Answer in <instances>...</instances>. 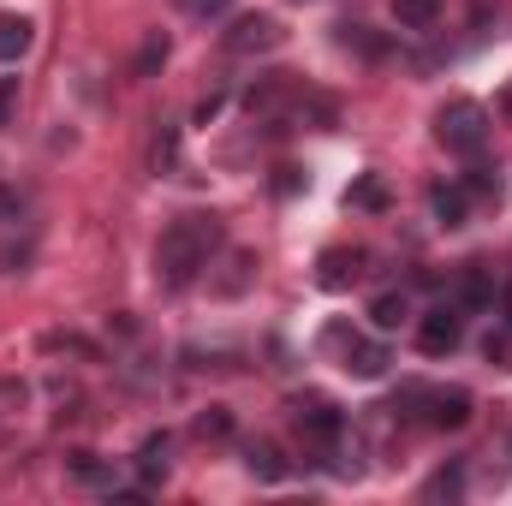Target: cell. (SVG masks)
Here are the masks:
<instances>
[{"label":"cell","mask_w":512,"mask_h":506,"mask_svg":"<svg viewBox=\"0 0 512 506\" xmlns=\"http://www.w3.org/2000/svg\"><path fill=\"white\" fill-rule=\"evenodd\" d=\"M227 251V227H221V215H179V221H167L161 227V239H155V280L167 286V292H185V286H197L209 268H215V256Z\"/></svg>","instance_id":"obj_1"},{"label":"cell","mask_w":512,"mask_h":506,"mask_svg":"<svg viewBox=\"0 0 512 506\" xmlns=\"http://www.w3.org/2000/svg\"><path fill=\"white\" fill-rule=\"evenodd\" d=\"M435 137H441L453 155H483V149H489V108L471 102V96L447 102V108L435 114Z\"/></svg>","instance_id":"obj_2"},{"label":"cell","mask_w":512,"mask_h":506,"mask_svg":"<svg viewBox=\"0 0 512 506\" xmlns=\"http://www.w3.org/2000/svg\"><path fill=\"white\" fill-rule=\"evenodd\" d=\"M405 405H411L429 429H465L471 411H477V399H471L465 387H405Z\"/></svg>","instance_id":"obj_3"},{"label":"cell","mask_w":512,"mask_h":506,"mask_svg":"<svg viewBox=\"0 0 512 506\" xmlns=\"http://www.w3.org/2000/svg\"><path fill=\"white\" fill-rule=\"evenodd\" d=\"M292 423H298V435H304V441H316L322 453H334V447L346 441V411H340V405H328L322 393L292 399Z\"/></svg>","instance_id":"obj_4"},{"label":"cell","mask_w":512,"mask_h":506,"mask_svg":"<svg viewBox=\"0 0 512 506\" xmlns=\"http://www.w3.org/2000/svg\"><path fill=\"white\" fill-rule=\"evenodd\" d=\"M280 42H286V30H280V18H274V12H245V18H233V30H221V48H227L233 60L274 54Z\"/></svg>","instance_id":"obj_5"},{"label":"cell","mask_w":512,"mask_h":506,"mask_svg":"<svg viewBox=\"0 0 512 506\" xmlns=\"http://www.w3.org/2000/svg\"><path fill=\"white\" fill-rule=\"evenodd\" d=\"M328 346H340V370H346V376H358V381H382L387 364H393L382 340H364V334H346V328H334V334H328Z\"/></svg>","instance_id":"obj_6"},{"label":"cell","mask_w":512,"mask_h":506,"mask_svg":"<svg viewBox=\"0 0 512 506\" xmlns=\"http://www.w3.org/2000/svg\"><path fill=\"white\" fill-rule=\"evenodd\" d=\"M459 340H465V310H459V304H435V310L417 316V346H423L429 358L459 352Z\"/></svg>","instance_id":"obj_7"},{"label":"cell","mask_w":512,"mask_h":506,"mask_svg":"<svg viewBox=\"0 0 512 506\" xmlns=\"http://www.w3.org/2000/svg\"><path fill=\"white\" fill-rule=\"evenodd\" d=\"M36 48V24L24 12H0V66H18Z\"/></svg>","instance_id":"obj_8"},{"label":"cell","mask_w":512,"mask_h":506,"mask_svg":"<svg viewBox=\"0 0 512 506\" xmlns=\"http://www.w3.org/2000/svg\"><path fill=\"white\" fill-rule=\"evenodd\" d=\"M66 477H72L78 489H120L114 459H96V453H72V459H66Z\"/></svg>","instance_id":"obj_9"},{"label":"cell","mask_w":512,"mask_h":506,"mask_svg":"<svg viewBox=\"0 0 512 506\" xmlns=\"http://www.w3.org/2000/svg\"><path fill=\"white\" fill-rule=\"evenodd\" d=\"M173 435L167 429H155V435H143V447H137V471H143V483H167V471H173Z\"/></svg>","instance_id":"obj_10"},{"label":"cell","mask_w":512,"mask_h":506,"mask_svg":"<svg viewBox=\"0 0 512 506\" xmlns=\"http://www.w3.org/2000/svg\"><path fill=\"white\" fill-rule=\"evenodd\" d=\"M358 274H364V251H322V274H316V280H322L328 292L352 286Z\"/></svg>","instance_id":"obj_11"},{"label":"cell","mask_w":512,"mask_h":506,"mask_svg":"<svg viewBox=\"0 0 512 506\" xmlns=\"http://www.w3.org/2000/svg\"><path fill=\"white\" fill-rule=\"evenodd\" d=\"M447 0H393V24L399 30H435Z\"/></svg>","instance_id":"obj_12"},{"label":"cell","mask_w":512,"mask_h":506,"mask_svg":"<svg viewBox=\"0 0 512 506\" xmlns=\"http://www.w3.org/2000/svg\"><path fill=\"white\" fill-rule=\"evenodd\" d=\"M370 322H376V334L405 328V322H411V298H405V292H382V298L370 304Z\"/></svg>","instance_id":"obj_13"},{"label":"cell","mask_w":512,"mask_h":506,"mask_svg":"<svg viewBox=\"0 0 512 506\" xmlns=\"http://www.w3.org/2000/svg\"><path fill=\"white\" fill-rule=\"evenodd\" d=\"M227 268H233V274H221V280H209V286H215L221 298H239V292L256 280V256L251 251H233V256H227Z\"/></svg>","instance_id":"obj_14"},{"label":"cell","mask_w":512,"mask_h":506,"mask_svg":"<svg viewBox=\"0 0 512 506\" xmlns=\"http://www.w3.org/2000/svg\"><path fill=\"white\" fill-rule=\"evenodd\" d=\"M245 459H251V471L262 477V483H280V477H286V459H280V447H274V441H251V447H245Z\"/></svg>","instance_id":"obj_15"},{"label":"cell","mask_w":512,"mask_h":506,"mask_svg":"<svg viewBox=\"0 0 512 506\" xmlns=\"http://www.w3.org/2000/svg\"><path fill=\"white\" fill-rule=\"evenodd\" d=\"M173 161H179V126L161 120L155 143H149V167H155V173H173Z\"/></svg>","instance_id":"obj_16"},{"label":"cell","mask_w":512,"mask_h":506,"mask_svg":"<svg viewBox=\"0 0 512 506\" xmlns=\"http://www.w3.org/2000/svg\"><path fill=\"white\" fill-rule=\"evenodd\" d=\"M24 405H30V387H24L18 376H0V417H6V423H18V417H24Z\"/></svg>","instance_id":"obj_17"},{"label":"cell","mask_w":512,"mask_h":506,"mask_svg":"<svg viewBox=\"0 0 512 506\" xmlns=\"http://www.w3.org/2000/svg\"><path fill=\"white\" fill-rule=\"evenodd\" d=\"M459 489H465V465H447V471H435V477H429V489H423V495H429V501H441V495L453 501Z\"/></svg>","instance_id":"obj_18"},{"label":"cell","mask_w":512,"mask_h":506,"mask_svg":"<svg viewBox=\"0 0 512 506\" xmlns=\"http://www.w3.org/2000/svg\"><path fill=\"white\" fill-rule=\"evenodd\" d=\"M435 221L441 227H459L465 221V191H435Z\"/></svg>","instance_id":"obj_19"},{"label":"cell","mask_w":512,"mask_h":506,"mask_svg":"<svg viewBox=\"0 0 512 506\" xmlns=\"http://www.w3.org/2000/svg\"><path fill=\"white\" fill-rule=\"evenodd\" d=\"M227 429H233V417H227V405H209V411L197 417V435H203V441H221Z\"/></svg>","instance_id":"obj_20"},{"label":"cell","mask_w":512,"mask_h":506,"mask_svg":"<svg viewBox=\"0 0 512 506\" xmlns=\"http://www.w3.org/2000/svg\"><path fill=\"white\" fill-rule=\"evenodd\" d=\"M161 60H167V36H161V30H155V36H149V42H143V54H137V78H149V72H155V66H161Z\"/></svg>","instance_id":"obj_21"},{"label":"cell","mask_w":512,"mask_h":506,"mask_svg":"<svg viewBox=\"0 0 512 506\" xmlns=\"http://www.w3.org/2000/svg\"><path fill=\"white\" fill-rule=\"evenodd\" d=\"M12 221H24V191L0 185V227H12Z\"/></svg>","instance_id":"obj_22"},{"label":"cell","mask_w":512,"mask_h":506,"mask_svg":"<svg viewBox=\"0 0 512 506\" xmlns=\"http://www.w3.org/2000/svg\"><path fill=\"white\" fill-rule=\"evenodd\" d=\"M179 6H185L191 18H221V12H227L233 0H179Z\"/></svg>","instance_id":"obj_23"},{"label":"cell","mask_w":512,"mask_h":506,"mask_svg":"<svg viewBox=\"0 0 512 506\" xmlns=\"http://www.w3.org/2000/svg\"><path fill=\"white\" fill-rule=\"evenodd\" d=\"M12 108H18V78H0V126L12 120Z\"/></svg>","instance_id":"obj_24"},{"label":"cell","mask_w":512,"mask_h":506,"mask_svg":"<svg viewBox=\"0 0 512 506\" xmlns=\"http://www.w3.org/2000/svg\"><path fill=\"white\" fill-rule=\"evenodd\" d=\"M352 203H364V209H382L387 197H382V185H376V179H364V185L352 191Z\"/></svg>","instance_id":"obj_25"},{"label":"cell","mask_w":512,"mask_h":506,"mask_svg":"<svg viewBox=\"0 0 512 506\" xmlns=\"http://www.w3.org/2000/svg\"><path fill=\"white\" fill-rule=\"evenodd\" d=\"M507 114H512V96H507Z\"/></svg>","instance_id":"obj_26"}]
</instances>
